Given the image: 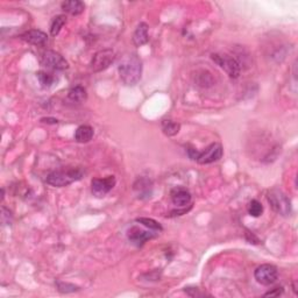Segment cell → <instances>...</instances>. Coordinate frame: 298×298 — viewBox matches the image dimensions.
<instances>
[{
	"mask_svg": "<svg viewBox=\"0 0 298 298\" xmlns=\"http://www.w3.org/2000/svg\"><path fill=\"white\" fill-rule=\"evenodd\" d=\"M148 25L145 24V22H141V24H139V26L136 27V30L133 34V44L135 45L136 47H141V45H146L148 42Z\"/></svg>",
	"mask_w": 298,
	"mask_h": 298,
	"instance_id": "14",
	"label": "cell"
},
{
	"mask_svg": "<svg viewBox=\"0 0 298 298\" xmlns=\"http://www.w3.org/2000/svg\"><path fill=\"white\" fill-rule=\"evenodd\" d=\"M1 222L4 225H10L12 223V213L5 206L1 208Z\"/></svg>",
	"mask_w": 298,
	"mask_h": 298,
	"instance_id": "24",
	"label": "cell"
},
{
	"mask_svg": "<svg viewBox=\"0 0 298 298\" xmlns=\"http://www.w3.org/2000/svg\"><path fill=\"white\" fill-rule=\"evenodd\" d=\"M62 10L70 15H79L84 12L85 5L81 0H68L62 2Z\"/></svg>",
	"mask_w": 298,
	"mask_h": 298,
	"instance_id": "13",
	"label": "cell"
},
{
	"mask_svg": "<svg viewBox=\"0 0 298 298\" xmlns=\"http://www.w3.org/2000/svg\"><path fill=\"white\" fill-rule=\"evenodd\" d=\"M121 82L127 87H134L142 76V61L136 54L130 53L122 56L118 67Z\"/></svg>",
	"mask_w": 298,
	"mask_h": 298,
	"instance_id": "1",
	"label": "cell"
},
{
	"mask_svg": "<svg viewBox=\"0 0 298 298\" xmlns=\"http://www.w3.org/2000/svg\"><path fill=\"white\" fill-rule=\"evenodd\" d=\"M180 130V125L173 120H163L162 121V131L167 136H174L179 133Z\"/></svg>",
	"mask_w": 298,
	"mask_h": 298,
	"instance_id": "18",
	"label": "cell"
},
{
	"mask_svg": "<svg viewBox=\"0 0 298 298\" xmlns=\"http://www.w3.org/2000/svg\"><path fill=\"white\" fill-rule=\"evenodd\" d=\"M37 78H39V82L42 85V88H50L54 84V82H55L53 74L45 73V71H39L37 73Z\"/></svg>",
	"mask_w": 298,
	"mask_h": 298,
	"instance_id": "21",
	"label": "cell"
},
{
	"mask_svg": "<svg viewBox=\"0 0 298 298\" xmlns=\"http://www.w3.org/2000/svg\"><path fill=\"white\" fill-rule=\"evenodd\" d=\"M84 176V171L82 169H67V170L53 171L45 177V183L54 188H63L70 185L76 180L82 179Z\"/></svg>",
	"mask_w": 298,
	"mask_h": 298,
	"instance_id": "2",
	"label": "cell"
},
{
	"mask_svg": "<svg viewBox=\"0 0 298 298\" xmlns=\"http://www.w3.org/2000/svg\"><path fill=\"white\" fill-rule=\"evenodd\" d=\"M224 154L223 146L220 143L214 142L211 143L209 147L205 148L203 151H196V155L194 157V161L198 162L199 164H210L222 159Z\"/></svg>",
	"mask_w": 298,
	"mask_h": 298,
	"instance_id": "4",
	"label": "cell"
},
{
	"mask_svg": "<svg viewBox=\"0 0 298 298\" xmlns=\"http://www.w3.org/2000/svg\"><path fill=\"white\" fill-rule=\"evenodd\" d=\"M151 182L147 179H139L134 184V190L137 193L139 198L143 197H150L151 194Z\"/></svg>",
	"mask_w": 298,
	"mask_h": 298,
	"instance_id": "16",
	"label": "cell"
},
{
	"mask_svg": "<svg viewBox=\"0 0 298 298\" xmlns=\"http://www.w3.org/2000/svg\"><path fill=\"white\" fill-rule=\"evenodd\" d=\"M199 77L202 78V81L198 82V85L200 87H209V85H212V83L206 81V78H211V74L209 73H205V71H203L202 74H199Z\"/></svg>",
	"mask_w": 298,
	"mask_h": 298,
	"instance_id": "25",
	"label": "cell"
},
{
	"mask_svg": "<svg viewBox=\"0 0 298 298\" xmlns=\"http://www.w3.org/2000/svg\"><path fill=\"white\" fill-rule=\"evenodd\" d=\"M262 212H263V206L259 202V200L253 199L252 202H249V204H248L249 216L257 218V217H260L261 214H262Z\"/></svg>",
	"mask_w": 298,
	"mask_h": 298,
	"instance_id": "22",
	"label": "cell"
},
{
	"mask_svg": "<svg viewBox=\"0 0 298 298\" xmlns=\"http://www.w3.org/2000/svg\"><path fill=\"white\" fill-rule=\"evenodd\" d=\"M42 63L45 67L51 70H65L69 68L68 62L61 54L56 53L54 50H47L42 56Z\"/></svg>",
	"mask_w": 298,
	"mask_h": 298,
	"instance_id": "9",
	"label": "cell"
},
{
	"mask_svg": "<svg viewBox=\"0 0 298 298\" xmlns=\"http://www.w3.org/2000/svg\"><path fill=\"white\" fill-rule=\"evenodd\" d=\"M68 98L73 103H77V104H82L85 100L88 99V93L83 87H74L71 88L70 91L68 92Z\"/></svg>",
	"mask_w": 298,
	"mask_h": 298,
	"instance_id": "17",
	"label": "cell"
},
{
	"mask_svg": "<svg viewBox=\"0 0 298 298\" xmlns=\"http://www.w3.org/2000/svg\"><path fill=\"white\" fill-rule=\"evenodd\" d=\"M255 280L257 281V283L262 285H270L273 283L276 282L277 276H279V271L277 268L273 265H261L255 269L254 273Z\"/></svg>",
	"mask_w": 298,
	"mask_h": 298,
	"instance_id": "7",
	"label": "cell"
},
{
	"mask_svg": "<svg viewBox=\"0 0 298 298\" xmlns=\"http://www.w3.org/2000/svg\"><path fill=\"white\" fill-rule=\"evenodd\" d=\"M116 185V177L107 176L105 179H96L91 183V193L97 198H103Z\"/></svg>",
	"mask_w": 298,
	"mask_h": 298,
	"instance_id": "8",
	"label": "cell"
},
{
	"mask_svg": "<svg viewBox=\"0 0 298 298\" xmlns=\"http://www.w3.org/2000/svg\"><path fill=\"white\" fill-rule=\"evenodd\" d=\"M20 39L22 41L33 45H44L48 41V35L45 31L40 30H31L25 31L24 34L20 35Z\"/></svg>",
	"mask_w": 298,
	"mask_h": 298,
	"instance_id": "12",
	"label": "cell"
},
{
	"mask_svg": "<svg viewBox=\"0 0 298 298\" xmlns=\"http://www.w3.org/2000/svg\"><path fill=\"white\" fill-rule=\"evenodd\" d=\"M56 286H57V289H59V291L62 292V294L74 292L79 289L78 286L70 284V283H67V282H62V281H56Z\"/></svg>",
	"mask_w": 298,
	"mask_h": 298,
	"instance_id": "23",
	"label": "cell"
},
{
	"mask_svg": "<svg viewBox=\"0 0 298 298\" xmlns=\"http://www.w3.org/2000/svg\"><path fill=\"white\" fill-rule=\"evenodd\" d=\"M42 122H47V124H57V119H54V118H44L41 119Z\"/></svg>",
	"mask_w": 298,
	"mask_h": 298,
	"instance_id": "27",
	"label": "cell"
},
{
	"mask_svg": "<svg viewBox=\"0 0 298 298\" xmlns=\"http://www.w3.org/2000/svg\"><path fill=\"white\" fill-rule=\"evenodd\" d=\"M171 202L177 208H184V206L189 205L191 202V194L186 190L185 188H174L170 193Z\"/></svg>",
	"mask_w": 298,
	"mask_h": 298,
	"instance_id": "11",
	"label": "cell"
},
{
	"mask_svg": "<svg viewBox=\"0 0 298 298\" xmlns=\"http://www.w3.org/2000/svg\"><path fill=\"white\" fill-rule=\"evenodd\" d=\"M212 60L225 71L231 78H238L240 74V64L233 57L227 55L212 54Z\"/></svg>",
	"mask_w": 298,
	"mask_h": 298,
	"instance_id": "5",
	"label": "cell"
},
{
	"mask_svg": "<svg viewBox=\"0 0 298 298\" xmlns=\"http://www.w3.org/2000/svg\"><path fill=\"white\" fill-rule=\"evenodd\" d=\"M65 22H67V18H65V15H57L55 18L53 19V21H51L50 25V34L53 36L59 35L60 31L63 28V26L65 25Z\"/></svg>",
	"mask_w": 298,
	"mask_h": 298,
	"instance_id": "19",
	"label": "cell"
},
{
	"mask_svg": "<svg viewBox=\"0 0 298 298\" xmlns=\"http://www.w3.org/2000/svg\"><path fill=\"white\" fill-rule=\"evenodd\" d=\"M157 234L151 233L150 230L145 231V230H142V228L137 227V226H132L127 232L128 240H130L132 243H134V245L137 246V247H141V246L147 241V240L153 239V238H155Z\"/></svg>",
	"mask_w": 298,
	"mask_h": 298,
	"instance_id": "10",
	"label": "cell"
},
{
	"mask_svg": "<svg viewBox=\"0 0 298 298\" xmlns=\"http://www.w3.org/2000/svg\"><path fill=\"white\" fill-rule=\"evenodd\" d=\"M93 137V128L91 126L82 125L74 132V140L79 143H87Z\"/></svg>",
	"mask_w": 298,
	"mask_h": 298,
	"instance_id": "15",
	"label": "cell"
},
{
	"mask_svg": "<svg viewBox=\"0 0 298 298\" xmlns=\"http://www.w3.org/2000/svg\"><path fill=\"white\" fill-rule=\"evenodd\" d=\"M283 294V288H275L273 291H269L267 294H265L266 297H274V296H280Z\"/></svg>",
	"mask_w": 298,
	"mask_h": 298,
	"instance_id": "26",
	"label": "cell"
},
{
	"mask_svg": "<svg viewBox=\"0 0 298 298\" xmlns=\"http://www.w3.org/2000/svg\"><path fill=\"white\" fill-rule=\"evenodd\" d=\"M136 223H140L145 227H147L148 230L154 232H161L163 230L161 224H159L156 220L151 219V218H137Z\"/></svg>",
	"mask_w": 298,
	"mask_h": 298,
	"instance_id": "20",
	"label": "cell"
},
{
	"mask_svg": "<svg viewBox=\"0 0 298 298\" xmlns=\"http://www.w3.org/2000/svg\"><path fill=\"white\" fill-rule=\"evenodd\" d=\"M268 203L271 209L283 217H288L291 213V203L284 193L279 189H271L267 194Z\"/></svg>",
	"mask_w": 298,
	"mask_h": 298,
	"instance_id": "3",
	"label": "cell"
},
{
	"mask_svg": "<svg viewBox=\"0 0 298 298\" xmlns=\"http://www.w3.org/2000/svg\"><path fill=\"white\" fill-rule=\"evenodd\" d=\"M116 59V54L112 49H103L96 53L91 61V69L93 73H102L107 69Z\"/></svg>",
	"mask_w": 298,
	"mask_h": 298,
	"instance_id": "6",
	"label": "cell"
}]
</instances>
